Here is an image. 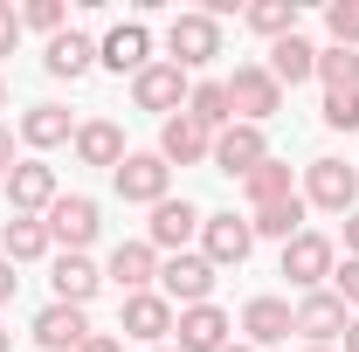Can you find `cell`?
Here are the masks:
<instances>
[{"instance_id":"1","label":"cell","mask_w":359,"mask_h":352,"mask_svg":"<svg viewBox=\"0 0 359 352\" xmlns=\"http://www.w3.org/2000/svg\"><path fill=\"white\" fill-rule=\"evenodd\" d=\"M222 55V21L208 14V7H187V14H173V28H166V62L173 69H208Z\"/></svg>"},{"instance_id":"2","label":"cell","mask_w":359,"mask_h":352,"mask_svg":"<svg viewBox=\"0 0 359 352\" xmlns=\"http://www.w3.org/2000/svg\"><path fill=\"white\" fill-rule=\"evenodd\" d=\"M228 111H235V125H269V118L283 111V83L269 76V62H235V76H228Z\"/></svg>"},{"instance_id":"3","label":"cell","mask_w":359,"mask_h":352,"mask_svg":"<svg viewBox=\"0 0 359 352\" xmlns=\"http://www.w3.org/2000/svg\"><path fill=\"white\" fill-rule=\"evenodd\" d=\"M215 276H222V269L208 263L201 249H187V256H166V263H159V297H166L173 311L215 304Z\"/></svg>"},{"instance_id":"4","label":"cell","mask_w":359,"mask_h":352,"mask_svg":"<svg viewBox=\"0 0 359 352\" xmlns=\"http://www.w3.org/2000/svg\"><path fill=\"white\" fill-rule=\"evenodd\" d=\"M332 269H339V249H332V235H318V228H304V235H290L283 242V276H290V290H325L332 283Z\"/></svg>"},{"instance_id":"5","label":"cell","mask_w":359,"mask_h":352,"mask_svg":"<svg viewBox=\"0 0 359 352\" xmlns=\"http://www.w3.org/2000/svg\"><path fill=\"white\" fill-rule=\"evenodd\" d=\"M42 221H48V242H55L62 256H83L90 242H97V228H104V208H97L90 194H62Z\"/></svg>"},{"instance_id":"6","label":"cell","mask_w":359,"mask_h":352,"mask_svg":"<svg viewBox=\"0 0 359 352\" xmlns=\"http://www.w3.org/2000/svg\"><path fill=\"white\" fill-rule=\"evenodd\" d=\"M304 208L353 215L359 208V166H346V159H311L304 166Z\"/></svg>"},{"instance_id":"7","label":"cell","mask_w":359,"mask_h":352,"mask_svg":"<svg viewBox=\"0 0 359 352\" xmlns=\"http://www.w3.org/2000/svg\"><path fill=\"white\" fill-rule=\"evenodd\" d=\"M118 187V201H132V208H159L166 194H173V166L159 159V152H125V166L111 173Z\"/></svg>"},{"instance_id":"8","label":"cell","mask_w":359,"mask_h":352,"mask_svg":"<svg viewBox=\"0 0 359 352\" xmlns=\"http://www.w3.org/2000/svg\"><path fill=\"white\" fill-rule=\"evenodd\" d=\"M201 208L187 201V194H166L159 208H152V221H145V242L159 249V256H187V242H201Z\"/></svg>"},{"instance_id":"9","label":"cell","mask_w":359,"mask_h":352,"mask_svg":"<svg viewBox=\"0 0 359 352\" xmlns=\"http://www.w3.org/2000/svg\"><path fill=\"white\" fill-rule=\"evenodd\" d=\"M249 249H256L249 215H208V221H201V256H208L215 269H242Z\"/></svg>"},{"instance_id":"10","label":"cell","mask_w":359,"mask_h":352,"mask_svg":"<svg viewBox=\"0 0 359 352\" xmlns=\"http://www.w3.org/2000/svg\"><path fill=\"white\" fill-rule=\"evenodd\" d=\"M263 159H269L263 125H228V132H215V152H208V166H215V173H228V180H249Z\"/></svg>"},{"instance_id":"11","label":"cell","mask_w":359,"mask_h":352,"mask_svg":"<svg viewBox=\"0 0 359 352\" xmlns=\"http://www.w3.org/2000/svg\"><path fill=\"white\" fill-rule=\"evenodd\" d=\"M55 201H62V187H55V166H42V159H14V173H7V208H14V215H35V221H42Z\"/></svg>"},{"instance_id":"12","label":"cell","mask_w":359,"mask_h":352,"mask_svg":"<svg viewBox=\"0 0 359 352\" xmlns=\"http://www.w3.org/2000/svg\"><path fill=\"white\" fill-rule=\"evenodd\" d=\"M187 69H173V62H152V69H138L132 76V104L138 111H159V118H180L187 111Z\"/></svg>"},{"instance_id":"13","label":"cell","mask_w":359,"mask_h":352,"mask_svg":"<svg viewBox=\"0 0 359 352\" xmlns=\"http://www.w3.org/2000/svg\"><path fill=\"white\" fill-rule=\"evenodd\" d=\"M97 62H104L111 76H138V69H152V28H145V21H118V28L97 42Z\"/></svg>"},{"instance_id":"14","label":"cell","mask_w":359,"mask_h":352,"mask_svg":"<svg viewBox=\"0 0 359 352\" xmlns=\"http://www.w3.org/2000/svg\"><path fill=\"white\" fill-rule=\"evenodd\" d=\"M173 318L180 311L166 304L159 290H138V297H125V311H118V332L138 339V346H159V339H173Z\"/></svg>"},{"instance_id":"15","label":"cell","mask_w":359,"mask_h":352,"mask_svg":"<svg viewBox=\"0 0 359 352\" xmlns=\"http://www.w3.org/2000/svg\"><path fill=\"white\" fill-rule=\"evenodd\" d=\"M297 339L304 346H332V339H346V325H353V311L339 304L332 290H311V297H297Z\"/></svg>"},{"instance_id":"16","label":"cell","mask_w":359,"mask_h":352,"mask_svg":"<svg viewBox=\"0 0 359 352\" xmlns=\"http://www.w3.org/2000/svg\"><path fill=\"white\" fill-rule=\"evenodd\" d=\"M228 332H235V318H228L222 304H194V311H180L173 318V352H222L228 346Z\"/></svg>"},{"instance_id":"17","label":"cell","mask_w":359,"mask_h":352,"mask_svg":"<svg viewBox=\"0 0 359 352\" xmlns=\"http://www.w3.org/2000/svg\"><path fill=\"white\" fill-rule=\"evenodd\" d=\"M28 332H35V346H42V352H76L90 339V311L83 304H42Z\"/></svg>"},{"instance_id":"18","label":"cell","mask_w":359,"mask_h":352,"mask_svg":"<svg viewBox=\"0 0 359 352\" xmlns=\"http://www.w3.org/2000/svg\"><path fill=\"white\" fill-rule=\"evenodd\" d=\"M104 276H111L125 297H138V290H152V283H159V249H152V242H118V249H111V263H104Z\"/></svg>"},{"instance_id":"19","label":"cell","mask_w":359,"mask_h":352,"mask_svg":"<svg viewBox=\"0 0 359 352\" xmlns=\"http://www.w3.org/2000/svg\"><path fill=\"white\" fill-rule=\"evenodd\" d=\"M208 152H215V132H201L187 111L159 125V159L166 166H208Z\"/></svg>"},{"instance_id":"20","label":"cell","mask_w":359,"mask_h":352,"mask_svg":"<svg viewBox=\"0 0 359 352\" xmlns=\"http://www.w3.org/2000/svg\"><path fill=\"white\" fill-rule=\"evenodd\" d=\"M242 332H249V346L263 352V346H283L290 332H297V311L283 304V297H249L242 304Z\"/></svg>"},{"instance_id":"21","label":"cell","mask_w":359,"mask_h":352,"mask_svg":"<svg viewBox=\"0 0 359 352\" xmlns=\"http://www.w3.org/2000/svg\"><path fill=\"white\" fill-rule=\"evenodd\" d=\"M42 69L55 76V83H76V76H90V69H97V42H90L83 28H62V35L42 48Z\"/></svg>"},{"instance_id":"22","label":"cell","mask_w":359,"mask_h":352,"mask_svg":"<svg viewBox=\"0 0 359 352\" xmlns=\"http://www.w3.org/2000/svg\"><path fill=\"white\" fill-rule=\"evenodd\" d=\"M76 138V118L62 111V104H28L21 111V145L28 152H55V145H69Z\"/></svg>"},{"instance_id":"23","label":"cell","mask_w":359,"mask_h":352,"mask_svg":"<svg viewBox=\"0 0 359 352\" xmlns=\"http://www.w3.org/2000/svg\"><path fill=\"white\" fill-rule=\"evenodd\" d=\"M48 283H55V304H83L90 311V297L104 290V269L90 263V256H55L48 263Z\"/></svg>"},{"instance_id":"24","label":"cell","mask_w":359,"mask_h":352,"mask_svg":"<svg viewBox=\"0 0 359 352\" xmlns=\"http://www.w3.org/2000/svg\"><path fill=\"white\" fill-rule=\"evenodd\" d=\"M69 145H76V159H83V166H111V173L125 166V132H118L111 118H83Z\"/></svg>"},{"instance_id":"25","label":"cell","mask_w":359,"mask_h":352,"mask_svg":"<svg viewBox=\"0 0 359 352\" xmlns=\"http://www.w3.org/2000/svg\"><path fill=\"white\" fill-rule=\"evenodd\" d=\"M0 256H7V263H42V256H55V242H48V221L14 215L7 228H0Z\"/></svg>"},{"instance_id":"26","label":"cell","mask_w":359,"mask_h":352,"mask_svg":"<svg viewBox=\"0 0 359 352\" xmlns=\"http://www.w3.org/2000/svg\"><path fill=\"white\" fill-rule=\"evenodd\" d=\"M269 76L290 90V83H311L318 76V48L304 35H283V42H269Z\"/></svg>"},{"instance_id":"27","label":"cell","mask_w":359,"mask_h":352,"mask_svg":"<svg viewBox=\"0 0 359 352\" xmlns=\"http://www.w3.org/2000/svg\"><path fill=\"white\" fill-rule=\"evenodd\" d=\"M187 118H194L201 132H228V125H235V111H228V83H194V90H187Z\"/></svg>"},{"instance_id":"28","label":"cell","mask_w":359,"mask_h":352,"mask_svg":"<svg viewBox=\"0 0 359 352\" xmlns=\"http://www.w3.org/2000/svg\"><path fill=\"white\" fill-rule=\"evenodd\" d=\"M249 228H256V242H290V235H304V194H290V201H276V208H256L249 215Z\"/></svg>"},{"instance_id":"29","label":"cell","mask_w":359,"mask_h":352,"mask_svg":"<svg viewBox=\"0 0 359 352\" xmlns=\"http://www.w3.org/2000/svg\"><path fill=\"white\" fill-rule=\"evenodd\" d=\"M242 194H249V215H256V208H276V201H290L297 187H290V166H283V159H263L256 173L242 180Z\"/></svg>"},{"instance_id":"30","label":"cell","mask_w":359,"mask_h":352,"mask_svg":"<svg viewBox=\"0 0 359 352\" xmlns=\"http://www.w3.org/2000/svg\"><path fill=\"white\" fill-rule=\"evenodd\" d=\"M242 21L256 35H269V42H283V35H297V0H249Z\"/></svg>"},{"instance_id":"31","label":"cell","mask_w":359,"mask_h":352,"mask_svg":"<svg viewBox=\"0 0 359 352\" xmlns=\"http://www.w3.org/2000/svg\"><path fill=\"white\" fill-rule=\"evenodd\" d=\"M318 83H325V97L359 90V48H318Z\"/></svg>"},{"instance_id":"32","label":"cell","mask_w":359,"mask_h":352,"mask_svg":"<svg viewBox=\"0 0 359 352\" xmlns=\"http://www.w3.org/2000/svg\"><path fill=\"white\" fill-rule=\"evenodd\" d=\"M325 28H332V48H359V0H332Z\"/></svg>"},{"instance_id":"33","label":"cell","mask_w":359,"mask_h":352,"mask_svg":"<svg viewBox=\"0 0 359 352\" xmlns=\"http://www.w3.org/2000/svg\"><path fill=\"white\" fill-rule=\"evenodd\" d=\"M62 21H69L62 0H28V7H21V28H35V35H48V42L62 35Z\"/></svg>"},{"instance_id":"34","label":"cell","mask_w":359,"mask_h":352,"mask_svg":"<svg viewBox=\"0 0 359 352\" xmlns=\"http://www.w3.org/2000/svg\"><path fill=\"white\" fill-rule=\"evenodd\" d=\"M325 290H332V297H339V304L359 318V256H346V263L332 269V283H325Z\"/></svg>"},{"instance_id":"35","label":"cell","mask_w":359,"mask_h":352,"mask_svg":"<svg viewBox=\"0 0 359 352\" xmlns=\"http://www.w3.org/2000/svg\"><path fill=\"white\" fill-rule=\"evenodd\" d=\"M325 125H332V132H359V90L325 97Z\"/></svg>"},{"instance_id":"36","label":"cell","mask_w":359,"mask_h":352,"mask_svg":"<svg viewBox=\"0 0 359 352\" xmlns=\"http://www.w3.org/2000/svg\"><path fill=\"white\" fill-rule=\"evenodd\" d=\"M14 42H21V7L0 0V55H14Z\"/></svg>"},{"instance_id":"37","label":"cell","mask_w":359,"mask_h":352,"mask_svg":"<svg viewBox=\"0 0 359 352\" xmlns=\"http://www.w3.org/2000/svg\"><path fill=\"white\" fill-rule=\"evenodd\" d=\"M76 352H125V339H118V332H90Z\"/></svg>"},{"instance_id":"38","label":"cell","mask_w":359,"mask_h":352,"mask_svg":"<svg viewBox=\"0 0 359 352\" xmlns=\"http://www.w3.org/2000/svg\"><path fill=\"white\" fill-rule=\"evenodd\" d=\"M14 290H21V276H14V263L0 256V304H14Z\"/></svg>"},{"instance_id":"39","label":"cell","mask_w":359,"mask_h":352,"mask_svg":"<svg viewBox=\"0 0 359 352\" xmlns=\"http://www.w3.org/2000/svg\"><path fill=\"white\" fill-rule=\"evenodd\" d=\"M14 173V132H7V125H0V180Z\"/></svg>"},{"instance_id":"40","label":"cell","mask_w":359,"mask_h":352,"mask_svg":"<svg viewBox=\"0 0 359 352\" xmlns=\"http://www.w3.org/2000/svg\"><path fill=\"white\" fill-rule=\"evenodd\" d=\"M346 256H359V208L346 215Z\"/></svg>"},{"instance_id":"41","label":"cell","mask_w":359,"mask_h":352,"mask_svg":"<svg viewBox=\"0 0 359 352\" xmlns=\"http://www.w3.org/2000/svg\"><path fill=\"white\" fill-rule=\"evenodd\" d=\"M346 352H359V318H353V325H346Z\"/></svg>"},{"instance_id":"42","label":"cell","mask_w":359,"mask_h":352,"mask_svg":"<svg viewBox=\"0 0 359 352\" xmlns=\"http://www.w3.org/2000/svg\"><path fill=\"white\" fill-rule=\"evenodd\" d=\"M0 352H14V332H7V325H0Z\"/></svg>"},{"instance_id":"43","label":"cell","mask_w":359,"mask_h":352,"mask_svg":"<svg viewBox=\"0 0 359 352\" xmlns=\"http://www.w3.org/2000/svg\"><path fill=\"white\" fill-rule=\"evenodd\" d=\"M222 352H256V346H249V339H242V346H235V339H228V346H222Z\"/></svg>"},{"instance_id":"44","label":"cell","mask_w":359,"mask_h":352,"mask_svg":"<svg viewBox=\"0 0 359 352\" xmlns=\"http://www.w3.org/2000/svg\"><path fill=\"white\" fill-rule=\"evenodd\" d=\"M0 104H7V76H0Z\"/></svg>"},{"instance_id":"45","label":"cell","mask_w":359,"mask_h":352,"mask_svg":"<svg viewBox=\"0 0 359 352\" xmlns=\"http://www.w3.org/2000/svg\"><path fill=\"white\" fill-rule=\"evenodd\" d=\"M304 352H332V346H304Z\"/></svg>"},{"instance_id":"46","label":"cell","mask_w":359,"mask_h":352,"mask_svg":"<svg viewBox=\"0 0 359 352\" xmlns=\"http://www.w3.org/2000/svg\"><path fill=\"white\" fill-rule=\"evenodd\" d=\"M152 352H173V346H152Z\"/></svg>"}]
</instances>
